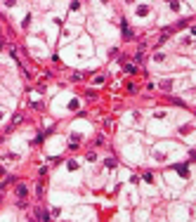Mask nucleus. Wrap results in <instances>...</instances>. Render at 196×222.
Listing matches in <instances>:
<instances>
[{"label":"nucleus","instance_id":"obj_1","mask_svg":"<svg viewBox=\"0 0 196 222\" xmlns=\"http://www.w3.org/2000/svg\"><path fill=\"white\" fill-rule=\"evenodd\" d=\"M26 194H28V189H26V184H19V187H17V196H19V199H24Z\"/></svg>","mask_w":196,"mask_h":222}]
</instances>
